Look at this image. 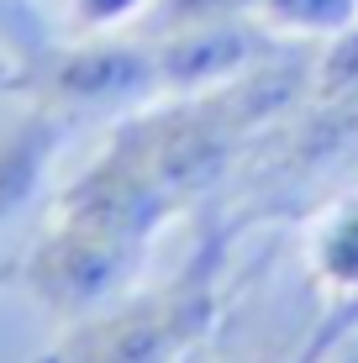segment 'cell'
I'll use <instances>...</instances> for the list:
<instances>
[{"label":"cell","mask_w":358,"mask_h":363,"mask_svg":"<svg viewBox=\"0 0 358 363\" xmlns=\"http://www.w3.org/2000/svg\"><path fill=\"white\" fill-rule=\"evenodd\" d=\"M221 247L227 232H216L211 247L195 253L190 269L174 274L164 290L121 295L116 306L69 321L37 363H179L216 321Z\"/></svg>","instance_id":"cell-1"},{"label":"cell","mask_w":358,"mask_h":363,"mask_svg":"<svg viewBox=\"0 0 358 363\" xmlns=\"http://www.w3.org/2000/svg\"><path fill=\"white\" fill-rule=\"evenodd\" d=\"M16 95L27 106L58 116L64 127L111 121L164 100L153 43L138 32H101V37H53L43 53L16 69Z\"/></svg>","instance_id":"cell-2"},{"label":"cell","mask_w":358,"mask_h":363,"mask_svg":"<svg viewBox=\"0 0 358 363\" xmlns=\"http://www.w3.org/2000/svg\"><path fill=\"white\" fill-rule=\"evenodd\" d=\"M147 258V242L127 232H111L101 221L84 216H64V211L47 206V221L37 232V242L27 247V264H21V290L53 321H79L95 311L116 306L121 295H132Z\"/></svg>","instance_id":"cell-3"},{"label":"cell","mask_w":358,"mask_h":363,"mask_svg":"<svg viewBox=\"0 0 358 363\" xmlns=\"http://www.w3.org/2000/svg\"><path fill=\"white\" fill-rule=\"evenodd\" d=\"M69 127L27 106L0 127V290L21 279L27 247L37 242L53 206V164L69 143Z\"/></svg>","instance_id":"cell-4"},{"label":"cell","mask_w":358,"mask_h":363,"mask_svg":"<svg viewBox=\"0 0 358 363\" xmlns=\"http://www.w3.org/2000/svg\"><path fill=\"white\" fill-rule=\"evenodd\" d=\"M158 58V84H164V100L179 95H206L221 90V84L242 79L248 69H258L269 53H274V32L258 16H227V21H201V27H174L147 37Z\"/></svg>","instance_id":"cell-5"},{"label":"cell","mask_w":358,"mask_h":363,"mask_svg":"<svg viewBox=\"0 0 358 363\" xmlns=\"http://www.w3.org/2000/svg\"><path fill=\"white\" fill-rule=\"evenodd\" d=\"M306 258L332 295H358V195H337L322 206L311 237H306Z\"/></svg>","instance_id":"cell-6"},{"label":"cell","mask_w":358,"mask_h":363,"mask_svg":"<svg viewBox=\"0 0 358 363\" xmlns=\"http://www.w3.org/2000/svg\"><path fill=\"white\" fill-rule=\"evenodd\" d=\"M253 16L274 37H337L358 21V0H258Z\"/></svg>","instance_id":"cell-7"},{"label":"cell","mask_w":358,"mask_h":363,"mask_svg":"<svg viewBox=\"0 0 358 363\" xmlns=\"http://www.w3.org/2000/svg\"><path fill=\"white\" fill-rule=\"evenodd\" d=\"M311 100H358V21L327 37V53L311 69Z\"/></svg>","instance_id":"cell-8"},{"label":"cell","mask_w":358,"mask_h":363,"mask_svg":"<svg viewBox=\"0 0 358 363\" xmlns=\"http://www.w3.org/2000/svg\"><path fill=\"white\" fill-rule=\"evenodd\" d=\"M153 11V0H64L69 37H101V32H132Z\"/></svg>","instance_id":"cell-9"},{"label":"cell","mask_w":358,"mask_h":363,"mask_svg":"<svg viewBox=\"0 0 358 363\" xmlns=\"http://www.w3.org/2000/svg\"><path fill=\"white\" fill-rule=\"evenodd\" d=\"M253 11H258V0H153V11H147L153 32H142V37L201 27V21H227V16H253Z\"/></svg>","instance_id":"cell-10"},{"label":"cell","mask_w":358,"mask_h":363,"mask_svg":"<svg viewBox=\"0 0 358 363\" xmlns=\"http://www.w3.org/2000/svg\"><path fill=\"white\" fill-rule=\"evenodd\" d=\"M53 43V27L43 21L37 0H0V53H11L16 64H27L32 53Z\"/></svg>","instance_id":"cell-11"},{"label":"cell","mask_w":358,"mask_h":363,"mask_svg":"<svg viewBox=\"0 0 358 363\" xmlns=\"http://www.w3.org/2000/svg\"><path fill=\"white\" fill-rule=\"evenodd\" d=\"M16 58H11V53H0V95H16Z\"/></svg>","instance_id":"cell-12"},{"label":"cell","mask_w":358,"mask_h":363,"mask_svg":"<svg viewBox=\"0 0 358 363\" xmlns=\"http://www.w3.org/2000/svg\"><path fill=\"white\" fill-rule=\"evenodd\" d=\"M332 363H358V337H342V342L332 347Z\"/></svg>","instance_id":"cell-13"}]
</instances>
